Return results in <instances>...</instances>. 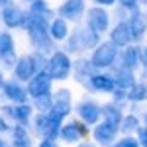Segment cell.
I'll return each instance as SVG.
<instances>
[{"label":"cell","instance_id":"5b68a950","mask_svg":"<svg viewBox=\"0 0 147 147\" xmlns=\"http://www.w3.org/2000/svg\"><path fill=\"white\" fill-rule=\"evenodd\" d=\"M4 96L8 100H14V102H24L26 100V90L18 82H4Z\"/></svg>","mask_w":147,"mask_h":147},{"label":"cell","instance_id":"3957f363","mask_svg":"<svg viewBox=\"0 0 147 147\" xmlns=\"http://www.w3.org/2000/svg\"><path fill=\"white\" fill-rule=\"evenodd\" d=\"M35 71V61L34 57H20L16 63V77L20 80H28Z\"/></svg>","mask_w":147,"mask_h":147},{"label":"cell","instance_id":"30bf717a","mask_svg":"<svg viewBox=\"0 0 147 147\" xmlns=\"http://www.w3.org/2000/svg\"><path fill=\"white\" fill-rule=\"evenodd\" d=\"M4 86V77H2V73H0V88Z\"/></svg>","mask_w":147,"mask_h":147},{"label":"cell","instance_id":"8992f818","mask_svg":"<svg viewBox=\"0 0 147 147\" xmlns=\"http://www.w3.org/2000/svg\"><path fill=\"white\" fill-rule=\"evenodd\" d=\"M10 51H14V39H12L10 34L2 32V34H0V55L10 53Z\"/></svg>","mask_w":147,"mask_h":147},{"label":"cell","instance_id":"9c48e42d","mask_svg":"<svg viewBox=\"0 0 147 147\" xmlns=\"http://www.w3.org/2000/svg\"><path fill=\"white\" fill-rule=\"evenodd\" d=\"M39 147H55V145H53L51 141H43V143H41V145H39Z\"/></svg>","mask_w":147,"mask_h":147},{"label":"cell","instance_id":"6da1fadb","mask_svg":"<svg viewBox=\"0 0 147 147\" xmlns=\"http://www.w3.org/2000/svg\"><path fill=\"white\" fill-rule=\"evenodd\" d=\"M24 16L22 10L18 8V6H14V4H6L4 6V10H2V20L6 26H10V28H18V26H22L24 24Z\"/></svg>","mask_w":147,"mask_h":147},{"label":"cell","instance_id":"52a82bcc","mask_svg":"<svg viewBox=\"0 0 147 147\" xmlns=\"http://www.w3.org/2000/svg\"><path fill=\"white\" fill-rule=\"evenodd\" d=\"M30 112H32V108L30 106H26V104H20L18 108H14L12 110V116L18 120V122H28V118H30Z\"/></svg>","mask_w":147,"mask_h":147},{"label":"cell","instance_id":"277c9868","mask_svg":"<svg viewBox=\"0 0 147 147\" xmlns=\"http://www.w3.org/2000/svg\"><path fill=\"white\" fill-rule=\"evenodd\" d=\"M67 71H69L67 57L63 55V53L53 55V59H51V75H53V77H57V79H63V77L67 75Z\"/></svg>","mask_w":147,"mask_h":147},{"label":"cell","instance_id":"ba28073f","mask_svg":"<svg viewBox=\"0 0 147 147\" xmlns=\"http://www.w3.org/2000/svg\"><path fill=\"white\" fill-rule=\"evenodd\" d=\"M65 34H67V28H65V24L61 22V20L53 22V26H51V35H53L55 39H63V37H65Z\"/></svg>","mask_w":147,"mask_h":147},{"label":"cell","instance_id":"8fae6325","mask_svg":"<svg viewBox=\"0 0 147 147\" xmlns=\"http://www.w3.org/2000/svg\"><path fill=\"white\" fill-rule=\"evenodd\" d=\"M6 2H8V0H0V6H6Z\"/></svg>","mask_w":147,"mask_h":147},{"label":"cell","instance_id":"7c38bea8","mask_svg":"<svg viewBox=\"0 0 147 147\" xmlns=\"http://www.w3.org/2000/svg\"><path fill=\"white\" fill-rule=\"evenodd\" d=\"M0 147H10V145H6V143H4V141H0Z\"/></svg>","mask_w":147,"mask_h":147},{"label":"cell","instance_id":"7a4b0ae2","mask_svg":"<svg viewBox=\"0 0 147 147\" xmlns=\"http://www.w3.org/2000/svg\"><path fill=\"white\" fill-rule=\"evenodd\" d=\"M49 84H51V80H49V77L47 75H43V73H39V75H35V79L30 82V86H28V92L32 94V96H43V94H47V90H49Z\"/></svg>","mask_w":147,"mask_h":147}]
</instances>
